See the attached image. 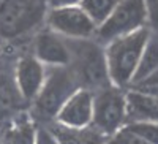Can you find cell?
I'll return each instance as SVG.
<instances>
[{
	"label": "cell",
	"mask_w": 158,
	"mask_h": 144,
	"mask_svg": "<svg viewBox=\"0 0 158 144\" xmlns=\"http://www.w3.org/2000/svg\"><path fill=\"white\" fill-rule=\"evenodd\" d=\"M150 33L152 30L146 25L136 32L114 38L106 43L104 57H106L108 74L112 86L120 89L130 87Z\"/></svg>",
	"instance_id": "cell-1"
},
{
	"label": "cell",
	"mask_w": 158,
	"mask_h": 144,
	"mask_svg": "<svg viewBox=\"0 0 158 144\" xmlns=\"http://www.w3.org/2000/svg\"><path fill=\"white\" fill-rule=\"evenodd\" d=\"M48 15V0H0V38L13 40L33 30Z\"/></svg>",
	"instance_id": "cell-2"
},
{
	"label": "cell",
	"mask_w": 158,
	"mask_h": 144,
	"mask_svg": "<svg viewBox=\"0 0 158 144\" xmlns=\"http://www.w3.org/2000/svg\"><path fill=\"white\" fill-rule=\"evenodd\" d=\"M127 124V90L108 86L94 94V125L100 133L114 135Z\"/></svg>",
	"instance_id": "cell-3"
},
{
	"label": "cell",
	"mask_w": 158,
	"mask_h": 144,
	"mask_svg": "<svg viewBox=\"0 0 158 144\" xmlns=\"http://www.w3.org/2000/svg\"><path fill=\"white\" fill-rule=\"evenodd\" d=\"M147 25L146 0H118L109 18L98 25L95 36L101 43H109L114 38L136 32Z\"/></svg>",
	"instance_id": "cell-4"
},
{
	"label": "cell",
	"mask_w": 158,
	"mask_h": 144,
	"mask_svg": "<svg viewBox=\"0 0 158 144\" xmlns=\"http://www.w3.org/2000/svg\"><path fill=\"white\" fill-rule=\"evenodd\" d=\"M52 70L46 74L41 92L35 98L36 111L43 117H56L62 104L67 101L76 90V76L70 74L63 67H51Z\"/></svg>",
	"instance_id": "cell-5"
},
{
	"label": "cell",
	"mask_w": 158,
	"mask_h": 144,
	"mask_svg": "<svg viewBox=\"0 0 158 144\" xmlns=\"http://www.w3.org/2000/svg\"><path fill=\"white\" fill-rule=\"evenodd\" d=\"M73 41H76V44H71L70 41V46L71 51L76 52V57H71V62L76 60V73L79 74V79L89 86H98L101 89L111 86L104 49L89 40Z\"/></svg>",
	"instance_id": "cell-6"
},
{
	"label": "cell",
	"mask_w": 158,
	"mask_h": 144,
	"mask_svg": "<svg viewBox=\"0 0 158 144\" xmlns=\"http://www.w3.org/2000/svg\"><path fill=\"white\" fill-rule=\"evenodd\" d=\"M46 16L49 29L67 40H90L98 29L79 5L49 8Z\"/></svg>",
	"instance_id": "cell-7"
},
{
	"label": "cell",
	"mask_w": 158,
	"mask_h": 144,
	"mask_svg": "<svg viewBox=\"0 0 158 144\" xmlns=\"http://www.w3.org/2000/svg\"><path fill=\"white\" fill-rule=\"evenodd\" d=\"M94 117V94L85 89L76 92L62 104L56 119L57 124L71 128H85L92 125Z\"/></svg>",
	"instance_id": "cell-8"
},
{
	"label": "cell",
	"mask_w": 158,
	"mask_h": 144,
	"mask_svg": "<svg viewBox=\"0 0 158 144\" xmlns=\"http://www.w3.org/2000/svg\"><path fill=\"white\" fill-rule=\"evenodd\" d=\"M35 57L48 67H67L71 63L70 41L54 30L41 32L35 38Z\"/></svg>",
	"instance_id": "cell-9"
},
{
	"label": "cell",
	"mask_w": 158,
	"mask_h": 144,
	"mask_svg": "<svg viewBox=\"0 0 158 144\" xmlns=\"http://www.w3.org/2000/svg\"><path fill=\"white\" fill-rule=\"evenodd\" d=\"M46 65H43L35 56L21 57L16 63L15 79L18 92L24 100H35L41 92L46 81Z\"/></svg>",
	"instance_id": "cell-10"
},
{
	"label": "cell",
	"mask_w": 158,
	"mask_h": 144,
	"mask_svg": "<svg viewBox=\"0 0 158 144\" xmlns=\"http://www.w3.org/2000/svg\"><path fill=\"white\" fill-rule=\"evenodd\" d=\"M158 122V97L127 89V124Z\"/></svg>",
	"instance_id": "cell-11"
},
{
	"label": "cell",
	"mask_w": 158,
	"mask_h": 144,
	"mask_svg": "<svg viewBox=\"0 0 158 144\" xmlns=\"http://www.w3.org/2000/svg\"><path fill=\"white\" fill-rule=\"evenodd\" d=\"M155 71H158V33L152 32L146 43V48L142 51V56L139 59L136 73L133 76V81H131L130 87L141 83L142 79H146L147 76H150Z\"/></svg>",
	"instance_id": "cell-12"
},
{
	"label": "cell",
	"mask_w": 158,
	"mask_h": 144,
	"mask_svg": "<svg viewBox=\"0 0 158 144\" xmlns=\"http://www.w3.org/2000/svg\"><path fill=\"white\" fill-rule=\"evenodd\" d=\"M36 128L29 117H18L13 121L2 135L3 144H35Z\"/></svg>",
	"instance_id": "cell-13"
},
{
	"label": "cell",
	"mask_w": 158,
	"mask_h": 144,
	"mask_svg": "<svg viewBox=\"0 0 158 144\" xmlns=\"http://www.w3.org/2000/svg\"><path fill=\"white\" fill-rule=\"evenodd\" d=\"M51 130L56 135L59 144H97V136L92 130H89V127L71 128L57 124Z\"/></svg>",
	"instance_id": "cell-14"
},
{
	"label": "cell",
	"mask_w": 158,
	"mask_h": 144,
	"mask_svg": "<svg viewBox=\"0 0 158 144\" xmlns=\"http://www.w3.org/2000/svg\"><path fill=\"white\" fill-rule=\"evenodd\" d=\"M117 3H118V0H82L79 6L87 13V16L98 27V25H101L109 18V15L112 13Z\"/></svg>",
	"instance_id": "cell-15"
},
{
	"label": "cell",
	"mask_w": 158,
	"mask_h": 144,
	"mask_svg": "<svg viewBox=\"0 0 158 144\" xmlns=\"http://www.w3.org/2000/svg\"><path fill=\"white\" fill-rule=\"evenodd\" d=\"M125 128L147 144H158V122H130Z\"/></svg>",
	"instance_id": "cell-16"
},
{
	"label": "cell",
	"mask_w": 158,
	"mask_h": 144,
	"mask_svg": "<svg viewBox=\"0 0 158 144\" xmlns=\"http://www.w3.org/2000/svg\"><path fill=\"white\" fill-rule=\"evenodd\" d=\"M106 144H147L146 141H142L141 138H138L136 135H133L131 132L123 127L118 132H115L114 135H111V139Z\"/></svg>",
	"instance_id": "cell-17"
},
{
	"label": "cell",
	"mask_w": 158,
	"mask_h": 144,
	"mask_svg": "<svg viewBox=\"0 0 158 144\" xmlns=\"http://www.w3.org/2000/svg\"><path fill=\"white\" fill-rule=\"evenodd\" d=\"M128 89H136V90H141V92H146V94L158 97V71L152 73L150 76L146 78V79H142L141 83L135 84L133 87H128Z\"/></svg>",
	"instance_id": "cell-18"
},
{
	"label": "cell",
	"mask_w": 158,
	"mask_h": 144,
	"mask_svg": "<svg viewBox=\"0 0 158 144\" xmlns=\"http://www.w3.org/2000/svg\"><path fill=\"white\" fill-rule=\"evenodd\" d=\"M147 6V24L150 30L158 33V0H146Z\"/></svg>",
	"instance_id": "cell-19"
},
{
	"label": "cell",
	"mask_w": 158,
	"mask_h": 144,
	"mask_svg": "<svg viewBox=\"0 0 158 144\" xmlns=\"http://www.w3.org/2000/svg\"><path fill=\"white\" fill-rule=\"evenodd\" d=\"M35 144H59L56 135L52 130L48 128H36V136H35Z\"/></svg>",
	"instance_id": "cell-20"
},
{
	"label": "cell",
	"mask_w": 158,
	"mask_h": 144,
	"mask_svg": "<svg viewBox=\"0 0 158 144\" xmlns=\"http://www.w3.org/2000/svg\"><path fill=\"white\" fill-rule=\"evenodd\" d=\"M82 0H48L49 8H59V6H74L81 5Z\"/></svg>",
	"instance_id": "cell-21"
}]
</instances>
